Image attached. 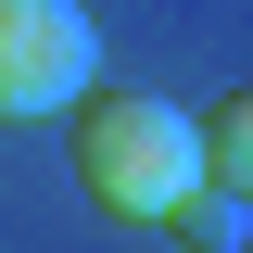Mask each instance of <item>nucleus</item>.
<instances>
[{
  "instance_id": "f257e3e1",
  "label": "nucleus",
  "mask_w": 253,
  "mask_h": 253,
  "mask_svg": "<svg viewBox=\"0 0 253 253\" xmlns=\"http://www.w3.org/2000/svg\"><path fill=\"white\" fill-rule=\"evenodd\" d=\"M203 177V152H190V114L152 89H89L76 101V190H89L101 215L126 228H165V203Z\"/></svg>"
},
{
  "instance_id": "f03ea898",
  "label": "nucleus",
  "mask_w": 253,
  "mask_h": 253,
  "mask_svg": "<svg viewBox=\"0 0 253 253\" xmlns=\"http://www.w3.org/2000/svg\"><path fill=\"white\" fill-rule=\"evenodd\" d=\"M89 63H101L89 0H0V126L76 114L89 101Z\"/></svg>"
},
{
  "instance_id": "7ed1b4c3",
  "label": "nucleus",
  "mask_w": 253,
  "mask_h": 253,
  "mask_svg": "<svg viewBox=\"0 0 253 253\" xmlns=\"http://www.w3.org/2000/svg\"><path fill=\"white\" fill-rule=\"evenodd\" d=\"M165 228H177L190 253H241V190H215V177H190L177 203H165Z\"/></svg>"
}]
</instances>
